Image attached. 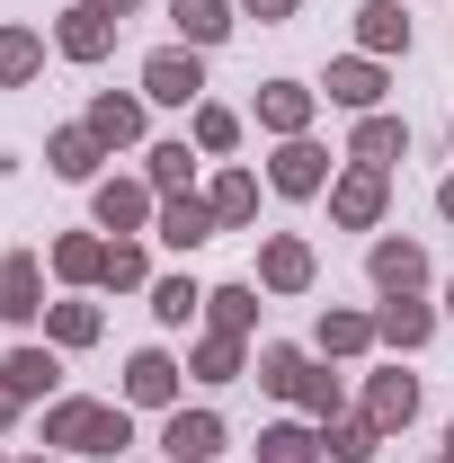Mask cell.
Here are the masks:
<instances>
[{
	"instance_id": "obj_42",
	"label": "cell",
	"mask_w": 454,
	"mask_h": 463,
	"mask_svg": "<svg viewBox=\"0 0 454 463\" xmlns=\"http://www.w3.org/2000/svg\"><path fill=\"white\" fill-rule=\"evenodd\" d=\"M437 214H446V223H454V170L437 178Z\"/></svg>"
},
{
	"instance_id": "obj_1",
	"label": "cell",
	"mask_w": 454,
	"mask_h": 463,
	"mask_svg": "<svg viewBox=\"0 0 454 463\" xmlns=\"http://www.w3.org/2000/svg\"><path fill=\"white\" fill-rule=\"evenodd\" d=\"M339 161H347V152H339ZM339 161H330V143H321V134H294V143H277V152H268V196H285V205L330 196Z\"/></svg>"
},
{
	"instance_id": "obj_21",
	"label": "cell",
	"mask_w": 454,
	"mask_h": 463,
	"mask_svg": "<svg viewBox=\"0 0 454 463\" xmlns=\"http://www.w3.org/2000/svg\"><path fill=\"white\" fill-rule=\"evenodd\" d=\"M410 9L401 0H356V54H374V62H393V54H410Z\"/></svg>"
},
{
	"instance_id": "obj_12",
	"label": "cell",
	"mask_w": 454,
	"mask_h": 463,
	"mask_svg": "<svg viewBox=\"0 0 454 463\" xmlns=\"http://www.w3.org/2000/svg\"><path fill=\"white\" fill-rule=\"evenodd\" d=\"M178 383H187V365L170 347H134L125 356V410H178Z\"/></svg>"
},
{
	"instance_id": "obj_38",
	"label": "cell",
	"mask_w": 454,
	"mask_h": 463,
	"mask_svg": "<svg viewBox=\"0 0 454 463\" xmlns=\"http://www.w3.org/2000/svg\"><path fill=\"white\" fill-rule=\"evenodd\" d=\"M90 455H99V463H125V455H134V410H125V402L99 410V437H90Z\"/></svg>"
},
{
	"instance_id": "obj_37",
	"label": "cell",
	"mask_w": 454,
	"mask_h": 463,
	"mask_svg": "<svg viewBox=\"0 0 454 463\" xmlns=\"http://www.w3.org/2000/svg\"><path fill=\"white\" fill-rule=\"evenodd\" d=\"M294 410H303V419H339V410H347V383L330 374V356H312V374H303Z\"/></svg>"
},
{
	"instance_id": "obj_34",
	"label": "cell",
	"mask_w": 454,
	"mask_h": 463,
	"mask_svg": "<svg viewBox=\"0 0 454 463\" xmlns=\"http://www.w3.org/2000/svg\"><path fill=\"white\" fill-rule=\"evenodd\" d=\"M143 303H152V321H161V330H187V321H205V286H196L187 268H178V277H152V294H143Z\"/></svg>"
},
{
	"instance_id": "obj_26",
	"label": "cell",
	"mask_w": 454,
	"mask_h": 463,
	"mask_svg": "<svg viewBox=\"0 0 454 463\" xmlns=\"http://www.w3.org/2000/svg\"><path fill=\"white\" fill-rule=\"evenodd\" d=\"M45 339L71 356V347H99L108 339V312L90 303V294H62V303H45Z\"/></svg>"
},
{
	"instance_id": "obj_11",
	"label": "cell",
	"mask_w": 454,
	"mask_h": 463,
	"mask_svg": "<svg viewBox=\"0 0 454 463\" xmlns=\"http://www.w3.org/2000/svg\"><path fill=\"white\" fill-rule=\"evenodd\" d=\"M0 383H9L27 410H36V402H62V347H54V339L9 347V356H0Z\"/></svg>"
},
{
	"instance_id": "obj_25",
	"label": "cell",
	"mask_w": 454,
	"mask_h": 463,
	"mask_svg": "<svg viewBox=\"0 0 454 463\" xmlns=\"http://www.w3.org/2000/svg\"><path fill=\"white\" fill-rule=\"evenodd\" d=\"M99 410H108V402H90V392H62V402H45V446H54V455H90V437H99Z\"/></svg>"
},
{
	"instance_id": "obj_39",
	"label": "cell",
	"mask_w": 454,
	"mask_h": 463,
	"mask_svg": "<svg viewBox=\"0 0 454 463\" xmlns=\"http://www.w3.org/2000/svg\"><path fill=\"white\" fill-rule=\"evenodd\" d=\"M294 9H303V0H241V18H259V27H285Z\"/></svg>"
},
{
	"instance_id": "obj_19",
	"label": "cell",
	"mask_w": 454,
	"mask_h": 463,
	"mask_svg": "<svg viewBox=\"0 0 454 463\" xmlns=\"http://www.w3.org/2000/svg\"><path fill=\"white\" fill-rule=\"evenodd\" d=\"M54 54L80 62V71H90V62H108V54H116V18H99V9H80V0H71V9L54 18Z\"/></svg>"
},
{
	"instance_id": "obj_36",
	"label": "cell",
	"mask_w": 454,
	"mask_h": 463,
	"mask_svg": "<svg viewBox=\"0 0 454 463\" xmlns=\"http://www.w3.org/2000/svg\"><path fill=\"white\" fill-rule=\"evenodd\" d=\"M99 294H152V250H143V232H134V241H108Z\"/></svg>"
},
{
	"instance_id": "obj_45",
	"label": "cell",
	"mask_w": 454,
	"mask_h": 463,
	"mask_svg": "<svg viewBox=\"0 0 454 463\" xmlns=\"http://www.w3.org/2000/svg\"><path fill=\"white\" fill-rule=\"evenodd\" d=\"M18 463H62V455H18Z\"/></svg>"
},
{
	"instance_id": "obj_29",
	"label": "cell",
	"mask_w": 454,
	"mask_h": 463,
	"mask_svg": "<svg viewBox=\"0 0 454 463\" xmlns=\"http://www.w3.org/2000/svg\"><path fill=\"white\" fill-rule=\"evenodd\" d=\"M205 330H232V339H250V330H259V277L205 286Z\"/></svg>"
},
{
	"instance_id": "obj_44",
	"label": "cell",
	"mask_w": 454,
	"mask_h": 463,
	"mask_svg": "<svg viewBox=\"0 0 454 463\" xmlns=\"http://www.w3.org/2000/svg\"><path fill=\"white\" fill-rule=\"evenodd\" d=\"M446 463H454V419H446Z\"/></svg>"
},
{
	"instance_id": "obj_32",
	"label": "cell",
	"mask_w": 454,
	"mask_h": 463,
	"mask_svg": "<svg viewBox=\"0 0 454 463\" xmlns=\"http://www.w3.org/2000/svg\"><path fill=\"white\" fill-rule=\"evenodd\" d=\"M259 463H330L321 455V419H268L259 428Z\"/></svg>"
},
{
	"instance_id": "obj_48",
	"label": "cell",
	"mask_w": 454,
	"mask_h": 463,
	"mask_svg": "<svg viewBox=\"0 0 454 463\" xmlns=\"http://www.w3.org/2000/svg\"><path fill=\"white\" fill-rule=\"evenodd\" d=\"M125 463H134V455H125Z\"/></svg>"
},
{
	"instance_id": "obj_15",
	"label": "cell",
	"mask_w": 454,
	"mask_h": 463,
	"mask_svg": "<svg viewBox=\"0 0 454 463\" xmlns=\"http://www.w3.org/2000/svg\"><path fill=\"white\" fill-rule=\"evenodd\" d=\"M223 446H232V437H223L214 410H187V402L161 410V455H170V463H214Z\"/></svg>"
},
{
	"instance_id": "obj_24",
	"label": "cell",
	"mask_w": 454,
	"mask_h": 463,
	"mask_svg": "<svg viewBox=\"0 0 454 463\" xmlns=\"http://www.w3.org/2000/svg\"><path fill=\"white\" fill-rule=\"evenodd\" d=\"M170 27H178V45L214 54L232 27H241V0H170Z\"/></svg>"
},
{
	"instance_id": "obj_47",
	"label": "cell",
	"mask_w": 454,
	"mask_h": 463,
	"mask_svg": "<svg viewBox=\"0 0 454 463\" xmlns=\"http://www.w3.org/2000/svg\"><path fill=\"white\" fill-rule=\"evenodd\" d=\"M446 143H454V125H446Z\"/></svg>"
},
{
	"instance_id": "obj_20",
	"label": "cell",
	"mask_w": 454,
	"mask_h": 463,
	"mask_svg": "<svg viewBox=\"0 0 454 463\" xmlns=\"http://www.w3.org/2000/svg\"><path fill=\"white\" fill-rule=\"evenodd\" d=\"M45 268H54L71 294H99V268H108V241L99 232H54L45 241Z\"/></svg>"
},
{
	"instance_id": "obj_22",
	"label": "cell",
	"mask_w": 454,
	"mask_h": 463,
	"mask_svg": "<svg viewBox=\"0 0 454 463\" xmlns=\"http://www.w3.org/2000/svg\"><path fill=\"white\" fill-rule=\"evenodd\" d=\"M187 143H196L205 161H232V152L250 143V116L223 108V99H196V108H187Z\"/></svg>"
},
{
	"instance_id": "obj_17",
	"label": "cell",
	"mask_w": 454,
	"mask_h": 463,
	"mask_svg": "<svg viewBox=\"0 0 454 463\" xmlns=\"http://www.w3.org/2000/svg\"><path fill=\"white\" fill-rule=\"evenodd\" d=\"M312 356H330V365H356V356H374V312H356V303H330V312L312 321Z\"/></svg>"
},
{
	"instance_id": "obj_31",
	"label": "cell",
	"mask_w": 454,
	"mask_h": 463,
	"mask_svg": "<svg viewBox=\"0 0 454 463\" xmlns=\"http://www.w3.org/2000/svg\"><path fill=\"white\" fill-rule=\"evenodd\" d=\"M196 170H205V152H196L187 134H170V143H152V152H143V178H152L161 196H187V187H196Z\"/></svg>"
},
{
	"instance_id": "obj_9",
	"label": "cell",
	"mask_w": 454,
	"mask_h": 463,
	"mask_svg": "<svg viewBox=\"0 0 454 463\" xmlns=\"http://www.w3.org/2000/svg\"><path fill=\"white\" fill-rule=\"evenodd\" d=\"M365 277H374V294H428V250L410 232H374L365 241Z\"/></svg>"
},
{
	"instance_id": "obj_8",
	"label": "cell",
	"mask_w": 454,
	"mask_h": 463,
	"mask_svg": "<svg viewBox=\"0 0 454 463\" xmlns=\"http://www.w3.org/2000/svg\"><path fill=\"white\" fill-rule=\"evenodd\" d=\"M321 286V259L303 232H268L259 241V294H312Z\"/></svg>"
},
{
	"instance_id": "obj_16",
	"label": "cell",
	"mask_w": 454,
	"mask_h": 463,
	"mask_svg": "<svg viewBox=\"0 0 454 463\" xmlns=\"http://www.w3.org/2000/svg\"><path fill=\"white\" fill-rule=\"evenodd\" d=\"M99 161H116V152L90 134V125H54V134H45V170L71 178V187H99V178H108Z\"/></svg>"
},
{
	"instance_id": "obj_7",
	"label": "cell",
	"mask_w": 454,
	"mask_h": 463,
	"mask_svg": "<svg viewBox=\"0 0 454 463\" xmlns=\"http://www.w3.org/2000/svg\"><path fill=\"white\" fill-rule=\"evenodd\" d=\"M383 90H393V62H374V54H339L330 71H321V99L347 108V116H374Z\"/></svg>"
},
{
	"instance_id": "obj_49",
	"label": "cell",
	"mask_w": 454,
	"mask_h": 463,
	"mask_svg": "<svg viewBox=\"0 0 454 463\" xmlns=\"http://www.w3.org/2000/svg\"><path fill=\"white\" fill-rule=\"evenodd\" d=\"M437 463H446V455H437Z\"/></svg>"
},
{
	"instance_id": "obj_33",
	"label": "cell",
	"mask_w": 454,
	"mask_h": 463,
	"mask_svg": "<svg viewBox=\"0 0 454 463\" xmlns=\"http://www.w3.org/2000/svg\"><path fill=\"white\" fill-rule=\"evenodd\" d=\"M321 455H330V463H374V455H383V428H374L365 410H356V419L339 410V419H321Z\"/></svg>"
},
{
	"instance_id": "obj_10",
	"label": "cell",
	"mask_w": 454,
	"mask_h": 463,
	"mask_svg": "<svg viewBox=\"0 0 454 463\" xmlns=\"http://www.w3.org/2000/svg\"><path fill=\"white\" fill-rule=\"evenodd\" d=\"M437 321H446V312H437L428 294H383V303H374V347H393V356H419V347L437 339Z\"/></svg>"
},
{
	"instance_id": "obj_40",
	"label": "cell",
	"mask_w": 454,
	"mask_h": 463,
	"mask_svg": "<svg viewBox=\"0 0 454 463\" xmlns=\"http://www.w3.org/2000/svg\"><path fill=\"white\" fill-rule=\"evenodd\" d=\"M80 9H99V18H116V27H125V18H134L143 0H80Z\"/></svg>"
},
{
	"instance_id": "obj_6",
	"label": "cell",
	"mask_w": 454,
	"mask_h": 463,
	"mask_svg": "<svg viewBox=\"0 0 454 463\" xmlns=\"http://www.w3.org/2000/svg\"><path fill=\"white\" fill-rule=\"evenodd\" d=\"M0 321L45 330V259L36 250H0Z\"/></svg>"
},
{
	"instance_id": "obj_43",
	"label": "cell",
	"mask_w": 454,
	"mask_h": 463,
	"mask_svg": "<svg viewBox=\"0 0 454 463\" xmlns=\"http://www.w3.org/2000/svg\"><path fill=\"white\" fill-rule=\"evenodd\" d=\"M446 321H454V277H446Z\"/></svg>"
},
{
	"instance_id": "obj_30",
	"label": "cell",
	"mask_w": 454,
	"mask_h": 463,
	"mask_svg": "<svg viewBox=\"0 0 454 463\" xmlns=\"http://www.w3.org/2000/svg\"><path fill=\"white\" fill-rule=\"evenodd\" d=\"M187 374H196V383H241V374H250V339H232V330H205V339L187 347Z\"/></svg>"
},
{
	"instance_id": "obj_41",
	"label": "cell",
	"mask_w": 454,
	"mask_h": 463,
	"mask_svg": "<svg viewBox=\"0 0 454 463\" xmlns=\"http://www.w3.org/2000/svg\"><path fill=\"white\" fill-rule=\"evenodd\" d=\"M18 419H27V402H18V392H9V383H0V437H9V428H18Z\"/></svg>"
},
{
	"instance_id": "obj_28",
	"label": "cell",
	"mask_w": 454,
	"mask_h": 463,
	"mask_svg": "<svg viewBox=\"0 0 454 463\" xmlns=\"http://www.w3.org/2000/svg\"><path fill=\"white\" fill-rule=\"evenodd\" d=\"M347 161H374V170H393V161H410V125L401 116H356V134H347Z\"/></svg>"
},
{
	"instance_id": "obj_3",
	"label": "cell",
	"mask_w": 454,
	"mask_h": 463,
	"mask_svg": "<svg viewBox=\"0 0 454 463\" xmlns=\"http://www.w3.org/2000/svg\"><path fill=\"white\" fill-rule=\"evenodd\" d=\"M152 214H161V187H152V178L134 170H116V178H99V187H90V223L108 232V241H134V232H152Z\"/></svg>"
},
{
	"instance_id": "obj_35",
	"label": "cell",
	"mask_w": 454,
	"mask_h": 463,
	"mask_svg": "<svg viewBox=\"0 0 454 463\" xmlns=\"http://www.w3.org/2000/svg\"><path fill=\"white\" fill-rule=\"evenodd\" d=\"M36 71H45V36L18 27V18H0V90H27Z\"/></svg>"
},
{
	"instance_id": "obj_46",
	"label": "cell",
	"mask_w": 454,
	"mask_h": 463,
	"mask_svg": "<svg viewBox=\"0 0 454 463\" xmlns=\"http://www.w3.org/2000/svg\"><path fill=\"white\" fill-rule=\"evenodd\" d=\"M0 463H18V455H0Z\"/></svg>"
},
{
	"instance_id": "obj_27",
	"label": "cell",
	"mask_w": 454,
	"mask_h": 463,
	"mask_svg": "<svg viewBox=\"0 0 454 463\" xmlns=\"http://www.w3.org/2000/svg\"><path fill=\"white\" fill-rule=\"evenodd\" d=\"M250 374H259V392H277V402H294V392H303V374H312V347H294V339H259V356H250Z\"/></svg>"
},
{
	"instance_id": "obj_2",
	"label": "cell",
	"mask_w": 454,
	"mask_h": 463,
	"mask_svg": "<svg viewBox=\"0 0 454 463\" xmlns=\"http://www.w3.org/2000/svg\"><path fill=\"white\" fill-rule=\"evenodd\" d=\"M383 214H393V170L339 161V178H330V223L339 232H383Z\"/></svg>"
},
{
	"instance_id": "obj_5",
	"label": "cell",
	"mask_w": 454,
	"mask_h": 463,
	"mask_svg": "<svg viewBox=\"0 0 454 463\" xmlns=\"http://www.w3.org/2000/svg\"><path fill=\"white\" fill-rule=\"evenodd\" d=\"M312 116H321V90H312V80H259V99H250V125H259L268 143L312 134Z\"/></svg>"
},
{
	"instance_id": "obj_23",
	"label": "cell",
	"mask_w": 454,
	"mask_h": 463,
	"mask_svg": "<svg viewBox=\"0 0 454 463\" xmlns=\"http://www.w3.org/2000/svg\"><path fill=\"white\" fill-rule=\"evenodd\" d=\"M205 205H214V223H223V232H250V223H259V170L223 161V170L205 178Z\"/></svg>"
},
{
	"instance_id": "obj_14",
	"label": "cell",
	"mask_w": 454,
	"mask_h": 463,
	"mask_svg": "<svg viewBox=\"0 0 454 463\" xmlns=\"http://www.w3.org/2000/svg\"><path fill=\"white\" fill-rule=\"evenodd\" d=\"M356 410H365L383 437H401V428L419 419V374H401V365H374V374L356 383Z\"/></svg>"
},
{
	"instance_id": "obj_4",
	"label": "cell",
	"mask_w": 454,
	"mask_h": 463,
	"mask_svg": "<svg viewBox=\"0 0 454 463\" xmlns=\"http://www.w3.org/2000/svg\"><path fill=\"white\" fill-rule=\"evenodd\" d=\"M143 99L187 116L196 99H205V54H196V45H161V54H143Z\"/></svg>"
},
{
	"instance_id": "obj_13",
	"label": "cell",
	"mask_w": 454,
	"mask_h": 463,
	"mask_svg": "<svg viewBox=\"0 0 454 463\" xmlns=\"http://www.w3.org/2000/svg\"><path fill=\"white\" fill-rule=\"evenodd\" d=\"M214 232H223V223H214L205 187H187V196H161V214H152V241H161V250H178V259H196Z\"/></svg>"
},
{
	"instance_id": "obj_18",
	"label": "cell",
	"mask_w": 454,
	"mask_h": 463,
	"mask_svg": "<svg viewBox=\"0 0 454 463\" xmlns=\"http://www.w3.org/2000/svg\"><path fill=\"white\" fill-rule=\"evenodd\" d=\"M143 108H152L143 90H99V99H90V116H80V125H90V134H99L108 152H134V143H143Z\"/></svg>"
}]
</instances>
